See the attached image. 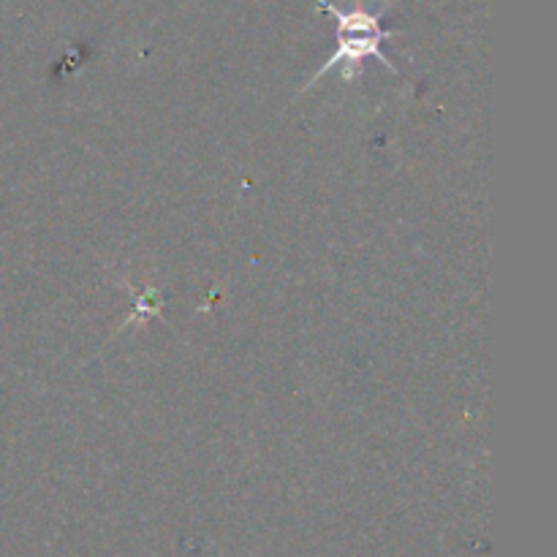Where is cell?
<instances>
[{
    "label": "cell",
    "mask_w": 557,
    "mask_h": 557,
    "mask_svg": "<svg viewBox=\"0 0 557 557\" xmlns=\"http://www.w3.org/2000/svg\"><path fill=\"white\" fill-rule=\"evenodd\" d=\"M319 5L337 22V49L335 54L315 71L313 79L324 76L326 71H332L335 65H343V79L351 82L364 58H375L379 63H384L386 69L395 71V65H392L389 58L384 54V41L389 36H395V33L386 30L384 22H381V14L362 9V5H357V9L351 11H343L337 9V5L326 3V0H319Z\"/></svg>",
    "instance_id": "cell-1"
}]
</instances>
